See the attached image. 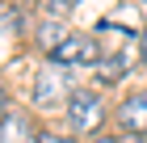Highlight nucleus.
I'll use <instances>...</instances> for the list:
<instances>
[{
	"mask_svg": "<svg viewBox=\"0 0 147 143\" xmlns=\"http://www.w3.org/2000/svg\"><path fill=\"white\" fill-rule=\"evenodd\" d=\"M38 143H76V139H71V135H59V131H42Z\"/></svg>",
	"mask_w": 147,
	"mask_h": 143,
	"instance_id": "obj_7",
	"label": "nucleus"
},
{
	"mask_svg": "<svg viewBox=\"0 0 147 143\" xmlns=\"http://www.w3.org/2000/svg\"><path fill=\"white\" fill-rule=\"evenodd\" d=\"M122 135H143L147 139V88H135V93H126L118 101V110H113Z\"/></svg>",
	"mask_w": 147,
	"mask_h": 143,
	"instance_id": "obj_5",
	"label": "nucleus"
},
{
	"mask_svg": "<svg viewBox=\"0 0 147 143\" xmlns=\"http://www.w3.org/2000/svg\"><path fill=\"white\" fill-rule=\"evenodd\" d=\"M46 4H51V9H55V13H67V9H76L80 0H46Z\"/></svg>",
	"mask_w": 147,
	"mask_h": 143,
	"instance_id": "obj_8",
	"label": "nucleus"
},
{
	"mask_svg": "<svg viewBox=\"0 0 147 143\" xmlns=\"http://www.w3.org/2000/svg\"><path fill=\"white\" fill-rule=\"evenodd\" d=\"M88 143H118V135H92Z\"/></svg>",
	"mask_w": 147,
	"mask_h": 143,
	"instance_id": "obj_10",
	"label": "nucleus"
},
{
	"mask_svg": "<svg viewBox=\"0 0 147 143\" xmlns=\"http://www.w3.org/2000/svg\"><path fill=\"white\" fill-rule=\"evenodd\" d=\"M118 143H147V139H143V135H122Z\"/></svg>",
	"mask_w": 147,
	"mask_h": 143,
	"instance_id": "obj_12",
	"label": "nucleus"
},
{
	"mask_svg": "<svg viewBox=\"0 0 147 143\" xmlns=\"http://www.w3.org/2000/svg\"><path fill=\"white\" fill-rule=\"evenodd\" d=\"M97 59H101V46H97V38L92 34H80V30H71L63 42L51 51V63H59V67H97Z\"/></svg>",
	"mask_w": 147,
	"mask_h": 143,
	"instance_id": "obj_3",
	"label": "nucleus"
},
{
	"mask_svg": "<svg viewBox=\"0 0 147 143\" xmlns=\"http://www.w3.org/2000/svg\"><path fill=\"white\" fill-rule=\"evenodd\" d=\"M34 105L38 110H51V105H59V101H67L71 97V76H67V67H59V63H46L42 72L34 76Z\"/></svg>",
	"mask_w": 147,
	"mask_h": 143,
	"instance_id": "obj_4",
	"label": "nucleus"
},
{
	"mask_svg": "<svg viewBox=\"0 0 147 143\" xmlns=\"http://www.w3.org/2000/svg\"><path fill=\"white\" fill-rule=\"evenodd\" d=\"M139 59L147 63V30H143V38H139Z\"/></svg>",
	"mask_w": 147,
	"mask_h": 143,
	"instance_id": "obj_11",
	"label": "nucleus"
},
{
	"mask_svg": "<svg viewBox=\"0 0 147 143\" xmlns=\"http://www.w3.org/2000/svg\"><path fill=\"white\" fill-rule=\"evenodd\" d=\"M97 46H101V59H97V76L101 84H118L126 76V67L135 63V34L118 21H97L92 30Z\"/></svg>",
	"mask_w": 147,
	"mask_h": 143,
	"instance_id": "obj_1",
	"label": "nucleus"
},
{
	"mask_svg": "<svg viewBox=\"0 0 147 143\" xmlns=\"http://www.w3.org/2000/svg\"><path fill=\"white\" fill-rule=\"evenodd\" d=\"M38 126L25 118L21 110H9V118L0 122V143H38Z\"/></svg>",
	"mask_w": 147,
	"mask_h": 143,
	"instance_id": "obj_6",
	"label": "nucleus"
},
{
	"mask_svg": "<svg viewBox=\"0 0 147 143\" xmlns=\"http://www.w3.org/2000/svg\"><path fill=\"white\" fill-rule=\"evenodd\" d=\"M9 118V93H4V88H0V122Z\"/></svg>",
	"mask_w": 147,
	"mask_h": 143,
	"instance_id": "obj_9",
	"label": "nucleus"
},
{
	"mask_svg": "<svg viewBox=\"0 0 147 143\" xmlns=\"http://www.w3.org/2000/svg\"><path fill=\"white\" fill-rule=\"evenodd\" d=\"M105 97L97 93V88H71V97H67V131L71 135H101L105 126Z\"/></svg>",
	"mask_w": 147,
	"mask_h": 143,
	"instance_id": "obj_2",
	"label": "nucleus"
}]
</instances>
